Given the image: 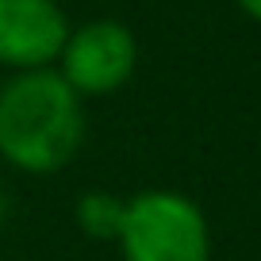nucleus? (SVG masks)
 <instances>
[{
	"mask_svg": "<svg viewBox=\"0 0 261 261\" xmlns=\"http://www.w3.org/2000/svg\"><path fill=\"white\" fill-rule=\"evenodd\" d=\"M238 8H242L253 23H261V0H238Z\"/></svg>",
	"mask_w": 261,
	"mask_h": 261,
	"instance_id": "nucleus-6",
	"label": "nucleus"
},
{
	"mask_svg": "<svg viewBox=\"0 0 261 261\" xmlns=\"http://www.w3.org/2000/svg\"><path fill=\"white\" fill-rule=\"evenodd\" d=\"M123 207H127V200L104 192V188H92V192H85L81 200H77L73 219H77V227H81L92 242H112V238H119Z\"/></svg>",
	"mask_w": 261,
	"mask_h": 261,
	"instance_id": "nucleus-5",
	"label": "nucleus"
},
{
	"mask_svg": "<svg viewBox=\"0 0 261 261\" xmlns=\"http://www.w3.org/2000/svg\"><path fill=\"white\" fill-rule=\"evenodd\" d=\"M69 39V19L58 0H0V65L50 69Z\"/></svg>",
	"mask_w": 261,
	"mask_h": 261,
	"instance_id": "nucleus-4",
	"label": "nucleus"
},
{
	"mask_svg": "<svg viewBox=\"0 0 261 261\" xmlns=\"http://www.w3.org/2000/svg\"><path fill=\"white\" fill-rule=\"evenodd\" d=\"M58 65H62L58 73L77 96H108L135 77L139 42H135V31L119 19H92L77 31L69 27Z\"/></svg>",
	"mask_w": 261,
	"mask_h": 261,
	"instance_id": "nucleus-3",
	"label": "nucleus"
},
{
	"mask_svg": "<svg viewBox=\"0 0 261 261\" xmlns=\"http://www.w3.org/2000/svg\"><path fill=\"white\" fill-rule=\"evenodd\" d=\"M4 207H8V200H4V188H0V223H4Z\"/></svg>",
	"mask_w": 261,
	"mask_h": 261,
	"instance_id": "nucleus-7",
	"label": "nucleus"
},
{
	"mask_svg": "<svg viewBox=\"0 0 261 261\" xmlns=\"http://www.w3.org/2000/svg\"><path fill=\"white\" fill-rule=\"evenodd\" d=\"M115 242L123 261H212V227L204 207L173 188L130 196Z\"/></svg>",
	"mask_w": 261,
	"mask_h": 261,
	"instance_id": "nucleus-2",
	"label": "nucleus"
},
{
	"mask_svg": "<svg viewBox=\"0 0 261 261\" xmlns=\"http://www.w3.org/2000/svg\"><path fill=\"white\" fill-rule=\"evenodd\" d=\"M85 108L58 69H27L0 89V158L19 173L46 177L77 158Z\"/></svg>",
	"mask_w": 261,
	"mask_h": 261,
	"instance_id": "nucleus-1",
	"label": "nucleus"
}]
</instances>
